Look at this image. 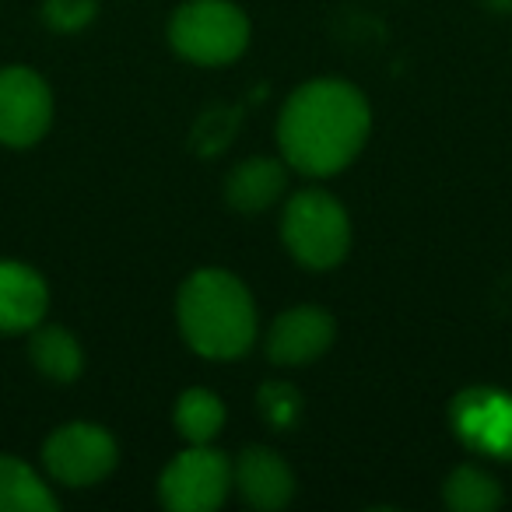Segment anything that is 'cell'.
<instances>
[{
	"mask_svg": "<svg viewBox=\"0 0 512 512\" xmlns=\"http://www.w3.org/2000/svg\"><path fill=\"white\" fill-rule=\"evenodd\" d=\"M372 113L355 85L337 78L295 88L278 116V144L288 165L306 176H334L365 148Z\"/></svg>",
	"mask_w": 512,
	"mask_h": 512,
	"instance_id": "cell-1",
	"label": "cell"
},
{
	"mask_svg": "<svg viewBox=\"0 0 512 512\" xmlns=\"http://www.w3.org/2000/svg\"><path fill=\"white\" fill-rule=\"evenodd\" d=\"M179 330L197 355L228 362L253 348L256 306L246 285L228 271H197L179 288Z\"/></svg>",
	"mask_w": 512,
	"mask_h": 512,
	"instance_id": "cell-2",
	"label": "cell"
},
{
	"mask_svg": "<svg viewBox=\"0 0 512 512\" xmlns=\"http://www.w3.org/2000/svg\"><path fill=\"white\" fill-rule=\"evenodd\" d=\"M281 239L288 253L309 271H330L348 256L351 221L348 211L323 190H302L288 200L281 218Z\"/></svg>",
	"mask_w": 512,
	"mask_h": 512,
	"instance_id": "cell-3",
	"label": "cell"
},
{
	"mask_svg": "<svg viewBox=\"0 0 512 512\" xmlns=\"http://www.w3.org/2000/svg\"><path fill=\"white\" fill-rule=\"evenodd\" d=\"M169 43L193 64H232L249 43V18L232 0H190L172 15Z\"/></svg>",
	"mask_w": 512,
	"mask_h": 512,
	"instance_id": "cell-4",
	"label": "cell"
},
{
	"mask_svg": "<svg viewBox=\"0 0 512 512\" xmlns=\"http://www.w3.org/2000/svg\"><path fill=\"white\" fill-rule=\"evenodd\" d=\"M228 488H232V463L207 442L179 453L158 481L162 505L172 512H211L225 502Z\"/></svg>",
	"mask_w": 512,
	"mask_h": 512,
	"instance_id": "cell-5",
	"label": "cell"
},
{
	"mask_svg": "<svg viewBox=\"0 0 512 512\" xmlns=\"http://www.w3.org/2000/svg\"><path fill=\"white\" fill-rule=\"evenodd\" d=\"M116 460H120L116 439L92 421H71V425L57 428L43 446L46 470L53 481L67 484V488L99 484L102 477L113 474Z\"/></svg>",
	"mask_w": 512,
	"mask_h": 512,
	"instance_id": "cell-6",
	"label": "cell"
},
{
	"mask_svg": "<svg viewBox=\"0 0 512 512\" xmlns=\"http://www.w3.org/2000/svg\"><path fill=\"white\" fill-rule=\"evenodd\" d=\"M456 439L488 460H512V393L495 386H470L449 404Z\"/></svg>",
	"mask_w": 512,
	"mask_h": 512,
	"instance_id": "cell-7",
	"label": "cell"
},
{
	"mask_svg": "<svg viewBox=\"0 0 512 512\" xmlns=\"http://www.w3.org/2000/svg\"><path fill=\"white\" fill-rule=\"evenodd\" d=\"M53 95L29 67H0V144L29 148L50 130Z\"/></svg>",
	"mask_w": 512,
	"mask_h": 512,
	"instance_id": "cell-8",
	"label": "cell"
},
{
	"mask_svg": "<svg viewBox=\"0 0 512 512\" xmlns=\"http://www.w3.org/2000/svg\"><path fill=\"white\" fill-rule=\"evenodd\" d=\"M334 316L320 306H295L274 320L267 355L274 365H306L334 344Z\"/></svg>",
	"mask_w": 512,
	"mask_h": 512,
	"instance_id": "cell-9",
	"label": "cell"
},
{
	"mask_svg": "<svg viewBox=\"0 0 512 512\" xmlns=\"http://www.w3.org/2000/svg\"><path fill=\"white\" fill-rule=\"evenodd\" d=\"M232 484L239 488V495L246 498V505L264 509V512L281 509V505H288L295 495L292 470H288V463L267 446L242 449L232 467Z\"/></svg>",
	"mask_w": 512,
	"mask_h": 512,
	"instance_id": "cell-10",
	"label": "cell"
},
{
	"mask_svg": "<svg viewBox=\"0 0 512 512\" xmlns=\"http://www.w3.org/2000/svg\"><path fill=\"white\" fill-rule=\"evenodd\" d=\"M50 306L46 281L32 267L0 260V334H25L39 327Z\"/></svg>",
	"mask_w": 512,
	"mask_h": 512,
	"instance_id": "cell-11",
	"label": "cell"
},
{
	"mask_svg": "<svg viewBox=\"0 0 512 512\" xmlns=\"http://www.w3.org/2000/svg\"><path fill=\"white\" fill-rule=\"evenodd\" d=\"M285 193V165L274 158H246L225 183V197L235 211H267Z\"/></svg>",
	"mask_w": 512,
	"mask_h": 512,
	"instance_id": "cell-12",
	"label": "cell"
},
{
	"mask_svg": "<svg viewBox=\"0 0 512 512\" xmlns=\"http://www.w3.org/2000/svg\"><path fill=\"white\" fill-rule=\"evenodd\" d=\"M57 495L18 456H0V512H53Z\"/></svg>",
	"mask_w": 512,
	"mask_h": 512,
	"instance_id": "cell-13",
	"label": "cell"
},
{
	"mask_svg": "<svg viewBox=\"0 0 512 512\" xmlns=\"http://www.w3.org/2000/svg\"><path fill=\"white\" fill-rule=\"evenodd\" d=\"M29 355L36 362V369L43 372L53 383H71L78 379L85 355H81V344L74 341V334H67L64 327H43L32 334Z\"/></svg>",
	"mask_w": 512,
	"mask_h": 512,
	"instance_id": "cell-14",
	"label": "cell"
},
{
	"mask_svg": "<svg viewBox=\"0 0 512 512\" xmlns=\"http://www.w3.org/2000/svg\"><path fill=\"white\" fill-rule=\"evenodd\" d=\"M442 502L453 512H495L502 505V488L488 470L463 463L442 484Z\"/></svg>",
	"mask_w": 512,
	"mask_h": 512,
	"instance_id": "cell-15",
	"label": "cell"
},
{
	"mask_svg": "<svg viewBox=\"0 0 512 512\" xmlns=\"http://www.w3.org/2000/svg\"><path fill=\"white\" fill-rule=\"evenodd\" d=\"M176 428L186 442L200 446V442H211L214 435L225 425V404H221L218 393L204 390V386H193L183 397L176 400Z\"/></svg>",
	"mask_w": 512,
	"mask_h": 512,
	"instance_id": "cell-16",
	"label": "cell"
},
{
	"mask_svg": "<svg viewBox=\"0 0 512 512\" xmlns=\"http://www.w3.org/2000/svg\"><path fill=\"white\" fill-rule=\"evenodd\" d=\"M302 411V397L295 386L288 383H267L260 390V414L271 421L274 428H288Z\"/></svg>",
	"mask_w": 512,
	"mask_h": 512,
	"instance_id": "cell-17",
	"label": "cell"
},
{
	"mask_svg": "<svg viewBox=\"0 0 512 512\" xmlns=\"http://www.w3.org/2000/svg\"><path fill=\"white\" fill-rule=\"evenodd\" d=\"M43 18L57 32H78L95 18V0H46Z\"/></svg>",
	"mask_w": 512,
	"mask_h": 512,
	"instance_id": "cell-18",
	"label": "cell"
},
{
	"mask_svg": "<svg viewBox=\"0 0 512 512\" xmlns=\"http://www.w3.org/2000/svg\"><path fill=\"white\" fill-rule=\"evenodd\" d=\"M491 11H498V15H512V0H484Z\"/></svg>",
	"mask_w": 512,
	"mask_h": 512,
	"instance_id": "cell-19",
	"label": "cell"
}]
</instances>
